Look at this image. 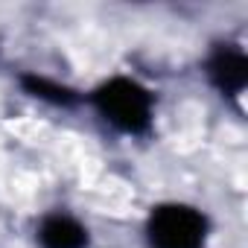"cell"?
I'll list each match as a JSON object with an SVG mask.
<instances>
[{
	"label": "cell",
	"mask_w": 248,
	"mask_h": 248,
	"mask_svg": "<svg viewBox=\"0 0 248 248\" xmlns=\"http://www.w3.org/2000/svg\"><path fill=\"white\" fill-rule=\"evenodd\" d=\"M93 105L114 129L126 135H140L152 123V93L135 79L117 76L99 85L93 93Z\"/></svg>",
	"instance_id": "1"
},
{
	"label": "cell",
	"mask_w": 248,
	"mask_h": 248,
	"mask_svg": "<svg viewBox=\"0 0 248 248\" xmlns=\"http://www.w3.org/2000/svg\"><path fill=\"white\" fill-rule=\"evenodd\" d=\"M146 233L152 248H204L207 222L196 207L164 204L149 216Z\"/></svg>",
	"instance_id": "2"
},
{
	"label": "cell",
	"mask_w": 248,
	"mask_h": 248,
	"mask_svg": "<svg viewBox=\"0 0 248 248\" xmlns=\"http://www.w3.org/2000/svg\"><path fill=\"white\" fill-rule=\"evenodd\" d=\"M210 79L216 82V88L222 93H242L245 82H248V62L242 56V50H233V47H219L210 59Z\"/></svg>",
	"instance_id": "3"
},
{
	"label": "cell",
	"mask_w": 248,
	"mask_h": 248,
	"mask_svg": "<svg viewBox=\"0 0 248 248\" xmlns=\"http://www.w3.org/2000/svg\"><path fill=\"white\" fill-rule=\"evenodd\" d=\"M38 242H41V248H85L88 231L76 219H70L64 213H53L41 222Z\"/></svg>",
	"instance_id": "4"
},
{
	"label": "cell",
	"mask_w": 248,
	"mask_h": 248,
	"mask_svg": "<svg viewBox=\"0 0 248 248\" xmlns=\"http://www.w3.org/2000/svg\"><path fill=\"white\" fill-rule=\"evenodd\" d=\"M24 88L32 93V96H38V99H47V102H53V105H70L76 96H73V91H67L64 85H56V82H50L47 76H35V73H27L24 79Z\"/></svg>",
	"instance_id": "5"
}]
</instances>
